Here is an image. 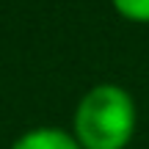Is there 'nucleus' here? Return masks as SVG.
Listing matches in <instances>:
<instances>
[{"mask_svg": "<svg viewBox=\"0 0 149 149\" xmlns=\"http://www.w3.org/2000/svg\"><path fill=\"white\" fill-rule=\"evenodd\" d=\"M138 108L119 83H97L77 100L72 135L83 149H127L135 135Z\"/></svg>", "mask_w": 149, "mask_h": 149, "instance_id": "f257e3e1", "label": "nucleus"}, {"mask_svg": "<svg viewBox=\"0 0 149 149\" xmlns=\"http://www.w3.org/2000/svg\"><path fill=\"white\" fill-rule=\"evenodd\" d=\"M8 149H83V146L77 144L72 130L44 124V127H33V130H25L22 135H17Z\"/></svg>", "mask_w": 149, "mask_h": 149, "instance_id": "f03ea898", "label": "nucleus"}, {"mask_svg": "<svg viewBox=\"0 0 149 149\" xmlns=\"http://www.w3.org/2000/svg\"><path fill=\"white\" fill-rule=\"evenodd\" d=\"M119 17L135 25H149V0H111Z\"/></svg>", "mask_w": 149, "mask_h": 149, "instance_id": "7ed1b4c3", "label": "nucleus"}]
</instances>
